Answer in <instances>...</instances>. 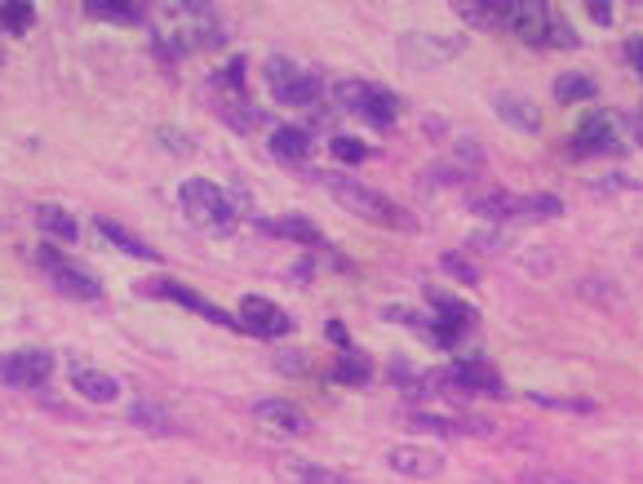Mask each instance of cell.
Instances as JSON below:
<instances>
[{
	"label": "cell",
	"instance_id": "ffe728a7",
	"mask_svg": "<svg viewBox=\"0 0 643 484\" xmlns=\"http://www.w3.org/2000/svg\"><path fill=\"white\" fill-rule=\"evenodd\" d=\"M85 14L98 19V23H116V28H143L147 23V10L143 6H125V0H89Z\"/></svg>",
	"mask_w": 643,
	"mask_h": 484
},
{
	"label": "cell",
	"instance_id": "f1b7e54d",
	"mask_svg": "<svg viewBox=\"0 0 643 484\" xmlns=\"http://www.w3.org/2000/svg\"><path fill=\"white\" fill-rule=\"evenodd\" d=\"M329 151H334V160H347V165H360V160H369V156H373V147H369L365 138H347V134H342V138H334V143H329Z\"/></svg>",
	"mask_w": 643,
	"mask_h": 484
},
{
	"label": "cell",
	"instance_id": "277c9868",
	"mask_svg": "<svg viewBox=\"0 0 643 484\" xmlns=\"http://www.w3.org/2000/svg\"><path fill=\"white\" fill-rule=\"evenodd\" d=\"M262 76H266L271 98H275V103H284V107H310V103L319 98V76H315V72H306V67H297V63H293V59H284V54L266 59Z\"/></svg>",
	"mask_w": 643,
	"mask_h": 484
},
{
	"label": "cell",
	"instance_id": "ac0fdd59",
	"mask_svg": "<svg viewBox=\"0 0 643 484\" xmlns=\"http://www.w3.org/2000/svg\"><path fill=\"white\" fill-rule=\"evenodd\" d=\"M36 227H41L50 240H59V245H76V235H81L76 213H67L63 204H41V209H36Z\"/></svg>",
	"mask_w": 643,
	"mask_h": 484
},
{
	"label": "cell",
	"instance_id": "3957f363",
	"mask_svg": "<svg viewBox=\"0 0 643 484\" xmlns=\"http://www.w3.org/2000/svg\"><path fill=\"white\" fill-rule=\"evenodd\" d=\"M178 200H182V213L200 227V231H213V235H226L231 222H235V200L209 182V178H187L178 187Z\"/></svg>",
	"mask_w": 643,
	"mask_h": 484
},
{
	"label": "cell",
	"instance_id": "6da1fadb",
	"mask_svg": "<svg viewBox=\"0 0 643 484\" xmlns=\"http://www.w3.org/2000/svg\"><path fill=\"white\" fill-rule=\"evenodd\" d=\"M319 182H325V187L334 191V200H338L342 209H351V213H360V218H369V222L400 227V231H418V218H413L404 204H396L391 196H382V191H373V187H365V182H356V178L325 173Z\"/></svg>",
	"mask_w": 643,
	"mask_h": 484
},
{
	"label": "cell",
	"instance_id": "5bb4252c",
	"mask_svg": "<svg viewBox=\"0 0 643 484\" xmlns=\"http://www.w3.org/2000/svg\"><path fill=\"white\" fill-rule=\"evenodd\" d=\"M413 431H431V435H488L493 427L484 418H440V413H409Z\"/></svg>",
	"mask_w": 643,
	"mask_h": 484
},
{
	"label": "cell",
	"instance_id": "d590c367",
	"mask_svg": "<svg viewBox=\"0 0 643 484\" xmlns=\"http://www.w3.org/2000/svg\"><path fill=\"white\" fill-rule=\"evenodd\" d=\"M329 334H334V343H338V347H347V329H342V325H338V320H334V325H329Z\"/></svg>",
	"mask_w": 643,
	"mask_h": 484
},
{
	"label": "cell",
	"instance_id": "484cf974",
	"mask_svg": "<svg viewBox=\"0 0 643 484\" xmlns=\"http://www.w3.org/2000/svg\"><path fill=\"white\" fill-rule=\"evenodd\" d=\"M271 235H284V240H302V245H319V231L306 222V218H266L262 222Z\"/></svg>",
	"mask_w": 643,
	"mask_h": 484
},
{
	"label": "cell",
	"instance_id": "74e56055",
	"mask_svg": "<svg viewBox=\"0 0 643 484\" xmlns=\"http://www.w3.org/2000/svg\"><path fill=\"white\" fill-rule=\"evenodd\" d=\"M639 120H643V116H639Z\"/></svg>",
	"mask_w": 643,
	"mask_h": 484
},
{
	"label": "cell",
	"instance_id": "f546056e",
	"mask_svg": "<svg viewBox=\"0 0 643 484\" xmlns=\"http://www.w3.org/2000/svg\"><path fill=\"white\" fill-rule=\"evenodd\" d=\"M129 422H138V427H147V431H173V422H169L156 404H147V400L129 404Z\"/></svg>",
	"mask_w": 643,
	"mask_h": 484
},
{
	"label": "cell",
	"instance_id": "52a82bcc",
	"mask_svg": "<svg viewBox=\"0 0 643 484\" xmlns=\"http://www.w3.org/2000/svg\"><path fill=\"white\" fill-rule=\"evenodd\" d=\"M338 98H342L351 112H360L369 125H378V129H391L396 116H400L396 94L382 90V85H369V81H347V85H338Z\"/></svg>",
	"mask_w": 643,
	"mask_h": 484
},
{
	"label": "cell",
	"instance_id": "9a60e30c",
	"mask_svg": "<svg viewBox=\"0 0 643 484\" xmlns=\"http://www.w3.org/2000/svg\"><path fill=\"white\" fill-rule=\"evenodd\" d=\"M493 112H497L506 125H515L519 134H537V129H541V112H537V103H528L524 94H493Z\"/></svg>",
	"mask_w": 643,
	"mask_h": 484
},
{
	"label": "cell",
	"instance_id": "7402d4cb",
	"mask_svg": "<svg viewBox=\"0 0 643 484\" xmlns=\"http://www.w3.org/2000/svg\"><path fill=\"white\" fill-rule=\"evenodd\" d=\"M306 151H310V134H306V129H297V125H280V129L271 134V156H275V160H284V165H302Z\"/></svg>",
	"mask_w": 643,
	"mask_h": 484
},
{
	"label": "cell",
	"instance_id": "1f68e13d",
	"mask_svg": "<svg viewBox=\"0 0 643 484\" xmlns=\"http://www.w3.org/2000/svg\"><path fill=\"white\" fill-rule=\"evenodd\" d=\"M444 267H449V276H457V281H479V272H475L462 254H444Z\"/></svg>",
	"mask_w": 643,
	"mask_h": 484
},
{
	"label": "cell",
	"instance_id": "d6a6232c",
	"mask_svg": "<svg viewBox=\"0 0 643 484\" xmlns=\"http://www.w3.org/2000/svg\"><path fill=\"white\" fill-rule=\"evenodd\" d=\"M625 54H630V67L643 76V36H625Z\"/></svg>",
	"mask_w": 643,
	"mask_h": 484
},
{
	"label": "cell",
	"instance_id": "4316f807",
	"mask_svg": "<svg viewBox=\"0 0 643 484\" xmlns=\"http://www.w3.org/2000/svg\"><path fill=\"white\" fill-rule=\"evenodd\" d=\"M36 23V10L28 6V0H14V6H0V28H6V32H28Z\"/></svg>",
	"mask_w": 643,
	"mask_h": 484
},
{
	"label": "cell",
	"instance_id": "83f0119b",
	"mask_svg": "<svg viewBox=\"0 0 643 484\" xmlns=\"http://www.w3.org/2000/svg\"><path fill=\"white\" fill-rule=\"evenodd\" d=\"M334 378H338V382H347V387H365V382H369V360L347 351V356L334 365Z\"/></svg>",
	"mask_w": 643,
	"mask_h": 484
},
{
	"label": "cell",
	"instance_id": "5b68a950",
	"mask_svg": "<svg viewBox=\"0 0 643 484\" xmlns=\"http://www.w3.org/2000/svg\"><path fill=\"white\" fill-rule=\"evenodd\" d=\"M36 267L50 276V285H54L59 294H67V298H76V303H98V298H103V285H98L85 267H76L72 259H63L54 245H41V250H36Z\"/></svg>",
	"mask_w": 643,
	"mask_h": 484
},
{
	"label": "cell",
	"instance_id": "4dcf8cb0",
	"mask_svg": "<svg viewBox=\"0 0 643 484\" xmlns=\"http://www.w3.org/2000/svg\"><path fill=\"white\" fill-rule=\"evenodd\" d=\"M528 400L541 409H559V413H594V400H563V396H537V391H528Z\"/></svg>",
	"mask_w": 643,
	"mask_h": 484
},
{
	"label": "cell",
	"instance_id": "e0dca14e",
	"mask_svg": "<svg viewBox=\"0 0 643 484\" xmlns=\"http://www.w3.org/2000/svg\"><path fill=\"white\" fill-rule=\"evenodd\" d=\"M275 471L288 480V484H356L329 466H315V462H302V457H275Z\"/></svg>",
	"mask_w": 643,
	"mask_h": 484
},
{
	"label": "cell",
	"instance_id": "ba28073f",
	"mask_svg": "<svg viewBox=\"0 0 643 484\" xmlns=\"http://www.w3.org/2000/svg\"><path fill=\"white\" fill-rule=\"evenodd\" d=\"M568 147H572L577 156H621V151H625V138H621L616 116L594 112V116H586V120L577 125V134H572Z\"/></svg>",
	"mask_w": 643,
	"mask_h": 484
},
{
	"label": "cell",
	"instance_id": "603a6c76",
	"mask_svg": "<svg viewBox=\"0 0 643 484\" xmlns=\"http://www.w3.org/2000/svg\"><path fill=\"white\" fill-rule=\"evenodd\" d=\"M466 209L479 213V218H493V222H515V191H484V196H471Z\"/></svg>",
	"mask_w": 643,
	"mask_h": 484
},
{
	"label": "cell",
	"instance_id": "8d00e7d4",
	"mask_svg": "<svg viewBox=\"0 0 643 484\" xmlns=\"http://www.w3.org/2000/svg\"><path fill=\"white\" fill-rule=\"evenodd\" d=\"M0 63H6V50H0Z\"/></svg>",
	"mask_w": 643,
	"mask_h": 484
},
{
	"label": "cell",
	"instance_id": "7a4b0ae2",
	"mask_svg": "<svg viewBox=\"0 0 643 484\" xmlns=\"http://www.w3.org/2000/svg\"><path fill=\"white\" fill-rule=\"evenodd\" d=\"M510 32L533 45V50H577V32L572 23L550 10V6H533V0H515V14H510Z\"/></svg>",
	"mask_w": 643,
	"mask_h": 484
},
{
	"label": "cell",
	"instance_id": "7c38bea8",
	"mask_svg": "<svg viewBox=\"0 0 643 484\" xmlns=\"http://www.w3.org/2000/svg\"><path fill=\"white\" fill-rule=\"evenodd\" d=\"M457 50H462L457 36H404L400 41L404 63H413V67H440V63L457 59Z\"/></svg>",
	"mask_w": 643,
	"mask_h": 484
},
{
	"label": "cell",
	"instance_id": "8fae6325",
	"mask_svg": "<svg viewBox=\"0 0 643 484\" xmlns=\"http://www.w3.org/2000/svg\"><path fill=\"white\" fill-rule=\"evenodd\" d=\"M387 462H391V471H400L409 480H431V475L444 471V453L431 449V444H400V449L387 453Z\"/></svg>",
	"mask_w": 643,
	"mask_h": 484
},
{
	"label": "cell",
	"instance_id": "d4e9b609",
	"mask_svg": "<svg viewBox=\"0 0 643 484\" xmlns=\"http://www.w3.org/2000/svg\"><path fill=\"white\" fill-rule=\"evenodd\" d=\"M599 94V85L590 81V76H581V72H563L559 81H555V103H586V98H594Z\"/></svg>",
	"mask_w": 643,
	"mask_h": 484
},
{
	"label": "cell",
	"instance_id": "cb8c5ba5",
	"mask_svg": "<svg viewBox=\"0 0 643 484\" xmlns=\"http://www.w3.org/2000/svg\"><path fill=\"white\" fill-rule=\"evenodd\" d=\"M563 204L559 196L550 191H537V196H515V222H533V218H559Z\"/></svg>",
	"mask_w": 643,
	"mask_h": 484
},
{
	"label": "cell",
	"instance_id": "30bf717a",
	"mask_svg": "<svg viewBox=\"0 0 643 484\" xmlns=\"http://www.w3.org/2000/svg\"><path fill=\"white\" fill-rule=\"evenodd\" d=\"M50 373H54V356L45 347L0 356V382H10V387H45Z\"/></svg>",
	"mask_w": 643,
	"mask_h": 484
},
{
	"label": "cell",
	"instance_id": "44dd1931",
	"mask_svg": "<svg viewBox=\"0 0 643 484\" xmlns=\"http://www.w3.org/2000/svg\"><path fill=\"white\" fill-rule=\"evenodd\" d=\"M98 231H103V240H107V245H116V250H125V254H134V259L160 263V250H156V245H147V240H138L134 231H125L120 222H112V218H98Z\"/></svg>",
	"mask_w": 643,
	"mask_h": 484
},
{
	"label": "cell",
	"instance_id": "9c48e42d",
	"mask_svg": "<svg viewBox=\"0 0 643 484\" xmlns=\"http://www.w3.org/2000/svg\"><path fill=\"white\" fill-rule=\"evenodd\" d=\"M235 320H240V329H249L253 338H284V334L293 329V316H288L280 303L262 298V294H249V298H240V312H235Z\"/></svg>",
	"mask_w": 643,
	"mask_h": 484
},
{
	"label": "cell",
	"instance_id": "2e32d148",
	"mask_svg": "<svg viewBox=\"0 0 643 484\" xmlns=\"http://www.w3.org/2000/svg\"><path fill=\"white\" fill-rule=\"evenodd\" d=\"M253 418H257L262 427L280 431V435H302V431H306V418H302L297 404H288V400H257V404H253Z\"/></svg>",
	"mask_w": 643,
	"mask_h": 484
},
{
	"label": "cell",
	"instance_id": "e575fe53",
	"mask_svg": "<svg viewBox=\"0 0 643 484\" xmlns=\"http://www.w3.org/2000/svg\"><path fill=\"white\" fill-rule=\"evenodd\" d=\"M528 484H581V480H563V475H528Z\"/></svg>",
	"mask_w": 643,
	"mask_h": 484
},
{
	"label": "cell",
	"instance_id": "4fadbf2b",
	"mask_svg": "<svg viewBox=\"0 0 643 484\" xmlns=\"http://www.w3.org/2000/svg\"><path fill=\"white\" fill-rule=\"evenodd\" d=\"M72 387H76V396H85L89 404H112V400L120 396V382H116L112 373L94 369V365H72Z\"/></svg>",
	"mask_w": 643,
	"mask_h": 484
},
{
	"label": "cell",
	"instance_id": "836d02e7",
	"mask_svg": "<svg viewBox=\"0 0 643 484\" xmlns=\"http://www.w3.org/2000/svg\"><path fill=\"white\" fill-rule=\"evenodd\" d=\"M590 19L608 28V23H612V6H603V0H590Z\"/></svg>",
	"mask_w": 643,
	"mask_h": 484
},
{
	"label": "cell",
	"instance_id": "8992f818",
	"mask_svg": "<svg viewBox=\"0 0 643 484\" xmlns=\"http://www.w3.org/2000/svg\"><path fill=\"white\" fill-rule=\"evenodd\" d=\"M143 298H165V303H178V307H187V312H196L200 320H209V325H222V329H235L240 320L235 316H226L222 307H213L209 298H200L196 290H187V285H178V281H169V276H151V281H138L134 285Z\"/></svg>",
	"mask_w": 643,
	"mask_h": 484
},
{
	"label": "cell",
	"instance_id": "d6986e66",
	"mask_svg": "<svg viewBox=\"0 0 643 484\" xmlns=\"http://www.w3.org/2000/svg\"><path fill=\"white\" fill-rule=\"evenodd\" d=\"M457 14L475 28H510L515 0H471V6H457Z\"/></svg>",
	"mask_w": 643,
	"mask_h": 484
}]
</instances>
